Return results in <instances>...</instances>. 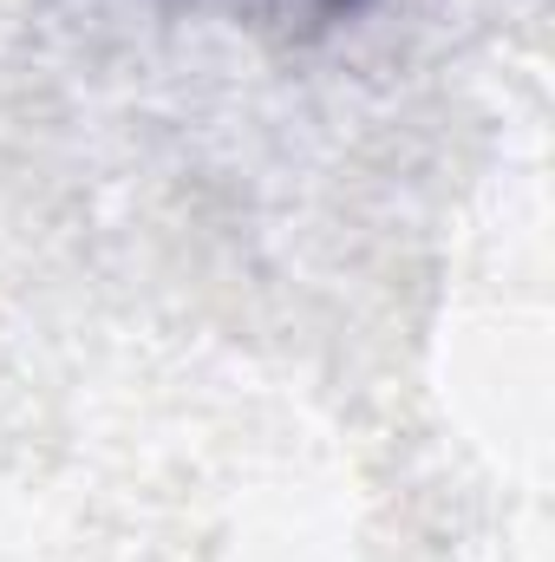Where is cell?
<instances>
[{
  "instance_id": "6da1fadb",
  "label": "cell",
  "mask_w": 555,
  "mask_h": 562,
  "mask_svg": "<svg viewBox=\"0 0 555 562\" xmlns=\"http://www.w3.org/2000/svg\"><path fill=\"white\" fill-rule=\"evenodd\" d=\"M327 7H353V0H327Z\"/></svg>"
}]
</instances>
